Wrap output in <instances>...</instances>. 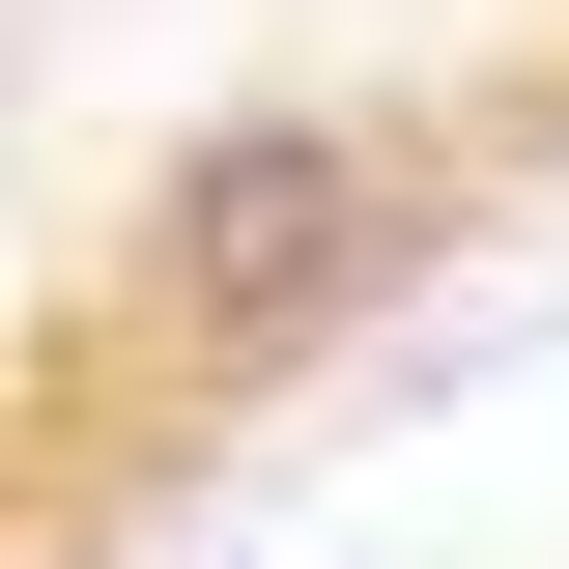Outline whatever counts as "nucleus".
Wrapping results in <instances>:
<instances>
[{
  "mask_svg": "<svg viewBox=\"0 0 569 569\" xmlns=\"http://www.w3.org/2000/svg\"><path fill=\"white\" fill-rule=\"evenodd\" d=\"M0 569H58V541H29V512H0Z\"/></svg>",
  "mask_w": 569,
  "mask_h": 569,
  "instance_id": "2",
  "label": "nucleus"
},
{
  "mask_svg": "<svg viewBox=\"0 0 569 569\" xmlns=\"http://www.w3.org/2000/svg\"><path fill=\"white\" fill-rule=\"evenodd\" d=\"M456 228H485V142L456 114H399V86H228V114H171L142 200L86 228V313H114V370H171V399H284L313 342L427 313Z\"/></svg>",
  "mask_w": 569,
  "mask_h": 569,
  "instance_id": "1",
  "label": "nucleus"
}]
</instances>
